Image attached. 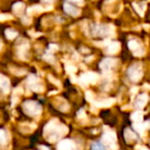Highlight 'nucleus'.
Wrapping results in <instances>:
<instances>
[{"instance_id": "23", "label": "nucleus", "mask_w": 150, "mask_h": 150, "mask_svg": "<svg viewBox=\"0 0 150 150\" xmlns=\"http://www.w3.org/2000/svg\"><path fill=\"white\" fill-rule=\"evenodd\" d=\"M7 18H8V16H6V15H0V21H4Z\"/></svg>"}, {"instance_id": "19", "label": "nucleus", "mask_w": 150, "mask_h": 150, "mask_svg": "<svg viewBox=\"0 0 150 150\" xmlns=\"http://www.w3.org/2000/svg\"><path fill=\"white\" fill-rule=\"evenodd\" d=\"M134 127H135L136 132H138V133L142 134L144 132V125H141V123H136V125H134Z\"/></svg>"}, {"instance_id": "7", "label": "nucleus", "mask_w": 150, "mask_h": 150, "mask_svg": "<svg viewBox=\"0 0 150 150\" xmlns=\"http://www.w3.org/2000/svg\"><path fill=\"white\" fill-rule=\"evenodd\" d=\"M74 145L70 140H64V141H61L58 145L59 150H73Z\"/></svg>"}, {"instance_id": "18", "label": "nucleus", "mask_w": 150, "mask_h": 150, "mask_svg": "<svg viewBox=\"0 0 150 150\" xmlns=\"http://www.w3.org/2000/svg\"><path fill=\"white\" fill-rule=\"evenodd\" d=\"M23 8H24V3H22V2H18L13 5V11H15L16 13H21V11H23Z\"/></svg>"}, {"instance_id": "1", "label": "nucleus", "mask_w": 150, "mask_h": 150, "mask_svg": "<svg viewBox=\"0 0 150 150\" xmlns=\"http://www.w3.org/2000/svg\"><path fill=\"white\" fill-rule=\"evenodd\" d=\"M24 109H25V112L30 116H35V115H38L41 112L40 105L37 102H34V101H27L24 104Z\"/></svg>"}, {"instance_id": "13", "label": "nucleus", "mask_w": 150, "mask_h": 150, "mask_svg": "<svg viewBox=\"0 0 150 150\" xmlns=\"http://www.w3.org/2000/svg\"><path fill=\"white\" fill-rule=\"evenodd\" d=\"M132 119H133L135 122H140V121H142V119H143V113L140 112V111H137V112L133 113V114H132Z\"/></svg>"}, {"instance_id": "25", "label": "nucleus", "mask_w": 150, "mask_h": 150, "mask_svg": "<svg viewBox=\"0 0 150 150\" xmlns=\"http://www.w3.org/2000/svg\"><path fill=\"white\" fill-rule=\"evenodd\" d=\"M141 150H148V149H147L146 147H142V148H141Z\"/></svg>"}, {"instance_id": "3", "label": "nucleus", "mask_w": 150, "mask_h": 150, "mask_svg": "<svg viewBox=\"0 0 150 150\" xmlns=\"http://www.w3.org/2000/svg\"><path fill=\"white\" fill-rule=\"evenodd\" d=\"M97 80H98V75L95 74V73L88 72L82 75L81 77H80L79 81L81 82V83L88 84V83H95Z\"/></svg>"}, {"instance_id": "5", "label": "nucleus", "mask_w": 150, "mask_h": 150, "mask_svg": "<svg viewBox=\"0 0 150 150\" xmlns=\"http://www.w3.org/2000/svg\"><path fill=\"white\" fill-rule=\"evenodd\" d=\"M64 8H65V11H66L68 15L73 16V17H76V16H78L80 13V11L77 7L73 6V5H71V4H68V3H65Z\"/></svg>"}, {"instance_id": "9", "label": "nucleus", "mask_w": 150, "mask_h": 150, "mask_svg": "<svg viewBox=\"0 0 150 150\" xmlns=\"http://www.w3.org/2000/svg\"><path fill=\"white\" fill-rule=\"evenodd\" d=\"M148 101V96L146 94H142L136 99V102H135V105L138 107V108H143L144 106L146 105Z\"/></svg>"}, {"instance_id": "17", "label": "nucleus", "mask_w": 150, "mask_h": 150, "mask_svg": "<svg viewBox=\"0 0 150 150\" xmlns=\"http://www.w3.org/2000/svg\"><path fill=\"white\" fill-rule=\"evenodd\" d=\"M92 150H106L105 146L100 142H96L92 145Z\"/></svg>"}, {"instance_id": "2", "label": "nucleus", "mask_w": 150, "mask_h": 150, "mask_svg": "<svg viewBox=\"0 0 150 150\" xmlns=\"http://www.w3.org/2000/svg\"><path fill=\"white\" fill-rule=\"evenodd\" d=\"M127 75H129V77L131 78V80H133V81H138V80L142 77L143 72H142V69H141V67H139V65H135V66H132L131 68L129 69Z\"/></svg>"}, {"instance_id": "24", "label": "nucleus", "mask_w": 150, "mask_h": 150, "mask_svg": "<svg viewBox=\"0 0 150 150\" xmlns=\"http://www.w3.org/2000/svg\"><path fill=\"white\" fill-rule=\"evenodd\" d=\"M43 1H45V2H52V0H43Z\"/></svg>"}, {"instance_id": "12", "label": "nucleus", "mask_w": 150, "mask_h": 150, "mask_svg": "<svg viewBox=\"0 0 150 150\" xmlns=\"http://www.w3.org/2000/svg\"><path fill=\"white\" fill-rule=\"evenodd\" d=\"M119 50V43L118 42H112L108 46V52L109 54H115Z\"/></svg>"}, {"instance_id": "8", "label": "nucleus", "mask_w": 150, "mask_h": 150, "mask_svg": "<svg viewBox=\"0 0 150 150\" xmlns=\"http://www.w3.org/2000/svg\"><path fill=\"white\" fill-rule=\"evenodd\" d=\"M103 141H104L105 143L109 144L110 146L113 145V143H114V141H115V134L111 131L106 132V133L103 135Z\"/></svg>"}, {"instance_id": "14", "label": "nucleus", "mask_w": 150, "mask_h": 150, "mask_svg": "<svg viewBox=\"0 0 150 150\" xmlns=\"http://www.w3.org/2000/svg\"><path fill=\"white\" fill-rule=\"evenodd\" d=\"M129 47L131 48L134 52H136L138 50H140V44L138 43L137 41H135V40H131V41L129 42Z\"/></svg>"}, {"instance_id": "15", "label": "nucleus", "mask_w": 150, "mask_h": 150, "mask_svg": "<svg viewBox=\"0 0 150 150\" xmlns=\"http://www.w3.org/2000/svg\"><path fill=\"white\" fill-rule=\"evenodd\" d=\"M125 139H127L129 142H131V141H133V140H135V139H136L135 134H134L133 132H132L131 129H127V131H125Z\"/></svg>"}, {"instance_id": "26", "label": "nucleus", "mask_w": 150, "mask_h": 150, "mask_svg": "<svg viewBox=\"0 0 150 150\" xmlns=\"http://www.w3.org/2000/svg\"><path fill=\"white\" fill-rule=\"evenodd\" d=\"M74 1H81V0H74Z\"/></svg>"}, {"instance_id": "11", "label": "nucleus", "mask_w": 150, "mask_h": 150, "mask_svg": "<svg viewBox=\"0 0 150 150\" xmlns=\"http://www.w3.org/2000/svg\"><path fill=\"white\" fill-rule=\"evenodd\" d=\"M114 103V99H105V100H102L101 102L96 103V105L98 107H108L110 105H112Z\"/></svg>"}, {"instance_id": "4", "label": "nucleus", "mask_w": 150, "mask_h": 150, "mask_svg": "<svg viewBox=\"0 0 150 150\" xmlns=\"http://www.w3.org/2000/svg\"><path fill=\"white\" fill-rule=\"evenodd\" d=\"M28 82H29L30 86H31V88L33 91H35V92H41L42 91V86L39 84L38 79L35 77V76H29Z\"/></svg>"}, {"instance_id": "16", "label": "nucleus", "mask_w": 150, "mask_h": 150, "mask_svg": "<svg viewBox=\"0 0 150 150\" xmlns=\"http://www.w3.org/2000/svg\"><path fill=\"white\" fill-rule=\"evenodd\" d=\"M5 35H6V37L8 38V39H13V38H16L18 36V33L16 31H13V30H6L5 31Z\"/></svg>"}, {"instance_id": "22", "label": "nucleus", "mask_w": 150, "mask_h": 150, "mask_svg": "<svg viewBox=\"0 0 150 150\" xmlns=\"http://www.w3.org/2000/svg\"><path fill=\"white\" fill-rule=\"evenodd\" d=\"M86 99H88V101H93V96L90 92L86 93Z\"/></svg>"}, {"instance_id": "10", "label": "nucleus", "mask_w": 150, "mask_h": 150, "mask_svg": "<svg viewBox=\"0 0 150 150\" xmlns=\"http://www.w3.org/2000/svg\"><path fill=\"white\" fill-rule=\"evenodd\" d=\"M8 86H9L8 79L5 77H0V88L2 91H4V93H7L8 92Z\"/></svg>"}, {"instance_id": "6", "label": "nucleus", "mask_w": 150, "mask_h": 150, "mask_svg": "<svg viewBox=\"0 0 150 150\" xmlns=\"http://www.w3.org/2000/svg\"><path fill=\"white\" fill-rule=\"evenodd\" d=\"M115 64H116V61L113 60V59H105V60L102 61L100 66L104 71H107V70H109V69L112 68Z\"/></svg>"}, {"instance_id": "20", "label": "nucleus", "mask_w": 150, "mask_h": 150, "mask_svg": "<svg viewBox=\"0 0 150 150\" xmlns=\"http://www.w3.org/2000/svg\"><path fill=\"white\" fill-rule=\"evenodd\" d=\"M5 141H6V135L4 131L0 129V143H5Z\"/></svg>"}, {"instance_id": "21", "label": "nucleus", "mask_w": 150, "mask_h": 150, "mask_svg": "<svg viewBox=\"0 0 150 150\" xmlns=\"http://www.w3.org/2000/svg\"><path fill=\"white\" fill-rule=\"evenodd\" d=\"M66 69L69 73H74L75 71H76V67H74V66H67Z\"/></svg>"}]
</instances>
